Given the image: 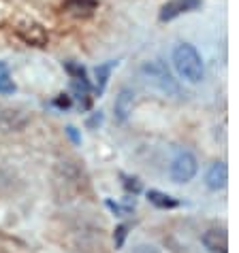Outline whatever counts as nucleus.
I'll return each instance as SVG.
<instances>
[{
    "label": "nucleus",
    "instance_id": "4",
    "mask_svg": "<svg viewBox=\"0 0 239 253\" xmlns=\"http://www.w3.org/2000/svg\"><path fill=\"white\" fill-rule=\"evenodd\" d=\"M196 9H201V0H169L160 9L158 19L160 22H173L175 17L184 15V13H192Z\"/></svg>",
    "mask_w": 239,
    "mask_h": 253
},
{
    "label": "nucleus",
    "instance_id": "18",
    "mask_svg": "<svg viewBox=\"0 0 239 253\" xmlns=\"http://www.w3.org/2000/svg\"><path fill=\"white\" fill-rule=\"evenodd\" d=\"M105 205H107V207H109L111 211H114L116 215H120V217H124V215H130V213H132V207H130V205L122 207V205H116L114 200H107V202H105Z\"/></svg>",
    "mask_w": 239,
    "mask_h": 253
},
{
    "label": "nucleus",
    "instance_id": "15",
    "mask_svg": "<svg viewBox=\"0 0 239 253\" xmlns=\"http://www.w3.org/2000/svg\"><path fill=\"white\" fill-rule=\"evenodd\" d=\"M66 73L73 77V79H86V68L81 64H75V62H64Z\"/></svg>",
    "mask_w": 239,
    "mask_h": 253
},
{
    "label": "nucleus",
    "instance_id": "10",
    "mask_svg": "<svg viewBox=\"0 0 239 253\" xmlns=\"http://www.w3.org/2000/svg\"><path fill=\"white\" fill-rule=\"evenodd\" d=\"M96 6H98L96 0H66L62 11L73 17H90L96 11Z\"/></svg>",
    "mask_w": 239,
    "mask_h": 253
},
{
    "label": "nucleus",
    "instance_id": "22",
    "mask_svg": "<svg viewBox=\"0 0 239 253\" xmlns=\"http://www.w3.org/2000/svg\"><path fill=\"white\" fill-rule=\"evenodd\" d=\"M4 73H9V68H6V64H2V62H0V75H4Z\"/></svg>",
    "mask_w": 239,
    "mask_h": 253
},
{
    "label": "nucleus",
    "instance_id": "5",
    "mask_svg": "<svg viewBox=\"0 0 239 253\" xmlns=\"http://www.w3.org/2000/svg\"><path fill=\"white\" fill-rule=\"evenodd\" d=\"M201 243L209 253H229V234L222 228H209L203 232Z\"/></svg>",
    "mask_w": 239,
    "mask_h": 253
},
{
    "label": "nucleus",
    "instance_id": "6",
    "mask_svg": "<svg viewBox=\"0 0 239 253\" xmlns=\"http://www.w3.org/2000/svg\"><path fill=\"white\" fill-rule=\"evenodd\" d=\"M17 34H19V39H22L26 45H32V47H45L47 41H49L47 30L41 24H34V22L19 26Z\"/></svg>",
    "mask_w": 239,
    "mask_h": 253
},
{
    "label": "nucleus",
    "instance_id": "13",
    "mask_svg": "<svg viewBox=\"0 0 239 253\" xmlns=\"http://www.w3.org/2000/svg\"><path fill=\"white\" fill-rule=\"evenodd\" d=\"M116 66H118V60H109V62H105V64L96 66V92L98 94L105 92V87H107V81H109V77H111V70H114Z\"/></svg>",
    "mask_w": 239,
    "mask_h": 253
},
{
    "label": "nucleus",
    "instance_id": "11",
    "mask_svg": "<svg viewBox=\"0 0 239 253\" xmlns=\"http://www.w3.org/2000/svg\"><path fill=\"white\" fill-rule=\"evenodd\" d=\"M71 92L73 98L81 104V109L92 107V85L88 83V79H73L71 81Z\"/></svg>",
    "mask_w": 239,
    "mask_h": 253
},
{
    "label": "nucleus",
    "instance_id": "3",
    "mask_svg": "<svg viewBox=\"0 0 239 253\" xmlns=\"http://www.w3.org/2000/svg\"><path fill=\"white\" fill-rule=\"evenodd\" d=\"M196 172H199V162L190 151H179L169 166V177L173 183H188L194 179Z\"/></svg>",
    "mask_w": 239,
    "mask_h": 253
},
{
    "label": "nucleus",
    "instance_id": "17",
    "mask_svg": "<svg viewBox=\"0 0 239 253\" xmlns=\"http://www.w3.org/2000/svg\"><path fill=\"white\" fill-rule=\"evenodd\" d=\"M128 230H130L128 223H122V226H118V228H116V234H114L116 249H120V247H122V245H124V241H126V234H128Z\"/></svg>",
    "mask_w": 239,
    "mask_h": 253
},
{
    "label": "nucleus",
    "instance_id": "8",
    "mask_svg": "<svg viewBox=\"0 0 239 253\" xmlns=\"http://www.w3.org/2000/svg\"><path fill=\"white\" fill-rule=\"evenodd\" d=\"M26 124H28V115L24 111H17V109L0 111V128L4 132H19L26 128Z\"/></svg>",
    "mask_w": 239,
    "mask_h": 253
},
{
    "label": "nucleus",
    "instance_id": "14",
    "mask_svg": "<svg viewBox=\"0 0 239 253\" xmlns=\"http://www.w3.org/2000/svg\"><path fill=\"white\" fill-rule=\"evenodd\" d=\"M120 177H122V185H124V189L128 194H139L141 192V181H139L137 177H126V174H120Z\"/></svg>",
    "mask_w": 239,
    "mask_h": 253
},
{
    "label": "nucleus",
    "instance_id": "16",
    "mask_svg": "<svg viewBox=\"0 0 239 253\" xmlns=\"http://www.w3.org/2000/svg\"><path fill=\"white\" fill-rule=\"evenodd\" d=\"M15 83H13V79L9 77V73L0 75V94H13L15 92Z\"/></svg>",
    "mask_w": 239,
    "mask_h": 253
},
{
    "label": "nucleus",
    "instance_id": "19",
    "mask_svg": "<svg viewBox=\"0 0 239 253\" xmlns=\"http://www.w3.org/2000/svg\"><path fill=\"white\" fill-rule=\"evenodd\" d=\"M71 104H73V100H71V96H66V94H60L54 100V107H58V109H68Z\"/></svg>",
    "mask_w": 239,
    "mask_h": 253
},
{
    "label": "nucleus",
    "instance_id": "20",
    "mask_svg": "<svg viewBox=\"0 0 239 253\" xmlns=\"http://www.w3.org/2000/svg\"><path fill=\"white\" fill-rule=\"evenodd\" d=\"M101 124H103V113H101V111H98V113H92V115L88 117V122H86V126H88L90 130L98 128V126H101Z\"/></svg>",
    "mask_w": 239,
    "mask_h": 253
},
{
    "label": "nucleus",
    "instance_id": "7",
    "mask_svg": "<svg viewBox=\"0 0 239 253\" xmlns=\"http://www.w3.org/2000/svg\"><path fill=\"white\" fill-rule=\"evenodd\" d=\"M132 109H135V92L128 87L120 89V94L116 96V102H114L116 122H120V124L128 122V117L132 115Z\"/></svg>",
    "mask_w": 239,
    "mask_h": 253
},
{
    "label": "nucleus",
    "instance_id": "2",
    "mask_svg": "<svg viewBox=\"0 0 239 253\" xmlns=\"http://www.w3.org/2000/svg\"><path fill=\"white\" fill-rule=\"evenodd\" d=\"M141 75L145 77L147 83H152L154 87H158L167 96H179V83L173 79V75L169 73V68L160 60L145 62L141 66Z\"/></svg>",
    "mask_w": 239,
    "mask_h": 253
},
{
    "label": "nucleus",
    "instance_id": "12",
    "mask_svg": "<svg viewBox=\"0 0 239 253\" xmlns=\"http://www.w3.org/2000/svg\"><path fill=\"white\" fill-rule=\"evenodd\" d=\"M147 200L156 209H178L179 207L178 198H173V196H169L165 192H158V189H150V192H147Z\"/></svg>",
    "mask_w": 239,
    "mask_h": 253
},
{
    "label": "nucleus",
    "instance_id": "1",
    "mask_svg": "<svg viewBox=\"0 0 239 253\" xmlns=\"http://www.w3.org/2000/svg\"><path fill=\"white\" fill-rule=\"evenodd\" d=\"M173 66L178 70V75L188 83H201L205 77L201 53L190 43H179L173 49Z\"/></svg>",
    "mask_w": 239,
    "mask_h": 253
},
{
    "label": "nucleus",
    "instance_id": "21",
    "mask_svg": "<svg viewBox=\"0 0 239 253\" xmlns=\"http://www.w3.org/2000/svg\"><path fill=\"white\" fill-rule=\"evenodd\" d=\"M66 134L71 136L73 143H79V140H81V138H79V134H77V130L73 128V126H68V128H66Z\"/></svg>",
    "mask_w": 239,
    "mask_h": 253
},
{
    "label": "nucleus",
    "instance_id": "9",
    "mask_svg": "<svg viewBox=\"0 0 239 253\" xmlns=\"http://www.w3.org/2000/svg\"><path fill=\"white\" fill-rule=\"evenodd\" d=\"M227 181H229L227 164H224V162H214L205 172V185L212 189V192H218V189H222L224 185H227Z\"/></svg>",
    "mask_w": 239,
    "mask_h": 253
}]
</instances>
